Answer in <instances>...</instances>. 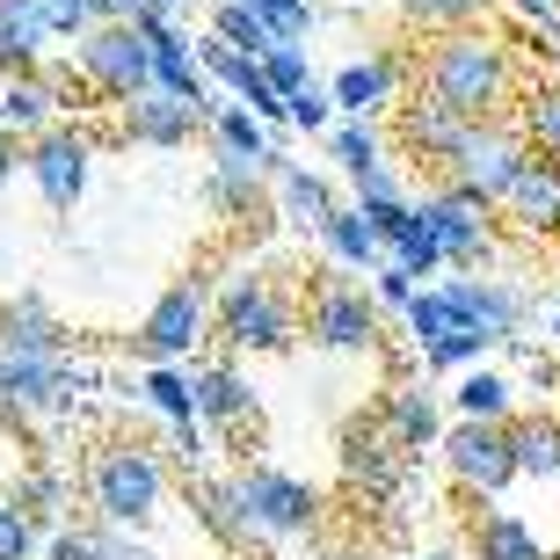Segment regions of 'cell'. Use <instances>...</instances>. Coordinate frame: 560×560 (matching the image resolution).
<instances>
[{
  "label": "cell",
  "instance_id": "cell-47",
  "mask_svg": "<svg viewBox=\"0 0 560 560\" xmlns=\"http://www.w3.org/2000/svg\"><path fill=\"white\" fill-rule=\"evenodd\" d=\"M350 189H357V197H408V183L394 175V161L372 167V175H350Z\"/></svg>",
  "mask_w": 560,
  "mask_h": 560
},
{
  "label": "cell",
  "instance_id": "cell-33",
  "mask_svg": "<svg viewBox=\"0 0 560 560\" xmlns=\"http://www.w3.org/2000/svg\"><path fill=\"white\" fill-rule=\"evenodd\" d=\"M328 153L342 161V175H372V167H386V139H378L372 117H335Z\"/></svg>",
  "mask_w": 560,
  "mask_h": 560
},
{
  "label": "cell",
  "instance_id": "cell-22",
  "mask_svg": "<svg viewBox=\"0 0 560 560\" xmlns=\"http://www.w3.org/2000/svg\"><path fill=\"white\" fill-rule=\"evenodd\" d=\"M205 139H211V153H233V161H270V175H277V161H284V145L270 139V125H262L248 103H219L205 117Z\"/></svg>",
  "mask_w": 560,
  "mask_h": 560
},
{
  "label": "cell",
  "instance_id": "cell-31",
  "mask_svg": "<svg viewBox=\"0 0 560 560\" xmlns=\"http://www.w3.org/2000/svg\"><path fill=\"white\" fill-rule=\"evenodd\" d=\"M458 416H480V422H510V408H517V386L502 372H488V364H466L458 372V394H452Z\"/></svg>",
  "mask_w": 560,
  "mask_h": 560
},
{
  "label": "cell",
  "instance_id": "cell-41",
  "mask_svg": "<svg viewBox=\"0 0 560 560\" xmlns=\"http://www.w3.org/2000/svg\"><path fill=\"white\" fill-rule=\"evenodd\" d=\"M416 291H422V270H408L400 255H386V262L372 270V299L386 313H408V306H416Z\"/></svg>",
  "mask_w": 560,
  "mask_h": 560
},
{
  "label": "cell",
  "instance_id": "cell-25",
  "mask_svg": "<svg viewBox=\"0 0 560 560\" xmlns=\"http://www.w3.org/2000/svg\"><path fill=\"white\" fill-rule=\"evenodd\" d=\"M270 189V161H233V153H211V175H205V205L219 219H248Z\"/></svg>",
  "mask_w": 560,
  "mask_h": 560
},
{
  "label": "cell",
  "instance_id": "cell-3",
  "mask_svg": "<svg viewBox=\"0 0 560 560\" xmlns=\"http://www.w3.org/2000/svg\"><path fill=\"white\" fill-rule=\"evenodd\" d=\"M211 306H219V342L241 357H270L299 342V299L262 270H233Z\"/></svg>",
  "mask_w": 560,
  "mask_h": 560
},
{
  "label": "cell",
  "instance_id": "cell-52",
  "mask_svg": "<svg viewBox=\"0 0 560 560\" xmlns=\"http://www.w3.org/2000/svg\"><path fill=\"white\" fill-rule=\"evenodd\" d=\"M553 335H560V299H553Z\"/></svg>",
  "mask_w": 560,
  "mask_h": 560
},
{
  "label": "cell",
  "instance_id": "cell-51",
  "mask_svg": "<svg viewBox=\"0 0 560 560\" xmlns=\"http://www.w3.org/2000/svg\"><path fill=\"white\" fill-rule=\"evenodd\" d=\"M161 8H175V15H189V8H197V0H161Z\"/></svg>",
  "mask_w": 560,
  "mask_h": 560
},
{
  "label": "cell",
  "instance_id": "cell-11",
  "mask_svg": "<svg viewBox=\"0 0 560 560\" xmlns=\"http://www.w3.org/2000/svg\"><path fill=\"white\" fill-rule=\"evenodd\" d=\"M378 299L350 277H320L306 299V335L320 350H378Z\"/></svg>",
  "mask_w": 560,
  "mask_h": 560
},
{
  "label": "cell",
  "instance_id": "cell-42",
  "mask_svg": "<svg viewBox=\"0 0 560 560\" xmlns=\"http://www.w3.org/2000/svg\"><path fill=\"white\" fill-rule=\"evenodd\" d=\"M37 532H44V524L30 517L15 495L0 502V560H37Z\"/></svg>",
  "mask_w": 560,
  "mask_h": 560
},
{
  "label": "cell",
  "instance_id": "cell-30",
  "mask_svg": "<svg viewBox=\"0 0 560 560\" xmlns=\"http://www.w3.org/2000/svg\"><path fill=\"white\" fill-rule=\"evenodd\" d=\"M139 394L161 422H197V372L189 364H145Z\"/></svg>",
  "mask_w": 560,
  "mask_h": 560
},
{
  "label": "cell",
  "instance_id": "cell-50",
  "mask_svg": "<svg viewBox=\"0 0 560 560\" xmlns=\"http://www.w3.org/2000/svg\"><path fill=\"white\" fill-rule=\"evenodd\" d=\"M109 560H153V546H139L125 524H109Z\"/></svg>",
  "mask_w": 560,
  "mask_h": 560
},
{
  "label": "cell",
  "instance_id": "cell-24",
  "mask_svg": "<svg viewBox=\"0 0 560 560\" xmlns=\"http://www.w3.org/2000/svg\"><path fill=\"white\" fill-rule=\"evenodd\" d=\"M378 422H386V436H394L408 458L444 444V422H436V394H430V386H394L386 408H378Z\"/></svg>",
  "mask_w": 560,
  "mask_h": 560
},
{
  "label": "cell",
  "instance_id": "cell-1",
  "mask_svg": "<svg viewBox=\"0 0 560 560\" xmlns=\"http://www.w3.org/2000/svg\"><path fill=\"white\" fill-rule=\"evenodd\" d=\"M422 88H436L444 103H458L466 117H510L524 95L517 51L510 37L480 30V22H458V30H436L430 51H422Z\"/></svg>",
  "mask_w": 560,
  "mask_h": 560
},
{
  "label": "cell",
  "instance_id": "cell-9",
  "mask_svg": "<svg viewBox=\"0 0 560 560\" xmlns=\"http://www.w3.org/2000/svg\"><path fill=\"white\" fill-rule=\"evenodd\" d=\"M241 502H248V524L255 539H306L320 524V488L299 474H277V466H241L233 474Z\"/></svg>",
  "mask_w": 560,
  "mask_h": 560
},
{
  "label": "cell",
  "instance_id": "cell-26",
  "mask_svg": "<svg viewBox=\"0 0 560 560\" xmlns=\"http://www.w3.org/2000/svg\"><path fill=\"white\" fill-rule=\"evenodd\" d=\"M0 350H73V335L37 291H15V299H0Z\"/></svg>",
  "mask_w": 560,
  "mask_h": 560
},
{
  "label": "cell",
  "instance_id": "cell-18",
  "mask_svg": "<svg viewBox=\"0 0 560 560\" xmlns=\"http://www.w3.org/2000/svg\"><path fill=\"white\" fill-rule=\"evenodd\" d=\"M270 205H277V219H284V226L320 233V226H328V211L342 205V197H335L328 175H313V167H299V161H277V175H270Z\"/></svg>",
  "mask_w": 560,
  "mask_h": 560
},
{
  "label": "cell",
  "instance_id": "cell-17",
  "mask_svg": "<svg viewBox=\"0 0 560 560\" xmlns=\"http://www.w3.org/2000/svg\"><path fill=\"white\" fill-rule=\"evenodd\" d=\"M400 81H408V73H400L394 51H364V59H350L328 88H335V109H342V117H378V109L400 103Z\"/></svg>",
  "mask_w": 560,
  "mask_h": 560
},
{
  "label": "cell",
  "instance_id": "cell-38",
  "mask_svg": "<svg viewBox=\"0 0 560 560\" xmlns=\"http://www.w3.org/2000/svg\"><path fill=\"white\" fill-rule=\"evenodd\" d=\"M495 350L480 328H452V335H436L430 350H422V372H466V364H480V357Z\"/></svg>",
  "mask_w": 560,
  "mask_h": 560
},
{
  "label": "cell",
  "instance_id": "cell-4",
  "mask_svg": "<svg viewBox=\"0 0 560 560\" xmlns=\"http://www.w3.org/2000/svg\"><path fill=\"white\" fill-rule=\"evenodd\" d=\"M211 335H219L211 284H205V277H189V284H167L161 299L145 306L131 350H139V364H197V350H205Z\"/></svg>",
  "mask_w": 560,
  "mask_h": 560
},
{
  "label": "cell",
  "instance_id": "cell-34",
  "mask_svg": "<svg viewBox=\"0 0 560 560\" xmlns=\"http://www.w3.org/2000/svg\"><path fill=\"white\" fill-rule=\"evenodd\" d=\"M15 502H22V510H30L37 524H51V532H59V517H66V502H73V488H66L59 466H44V458H37V466H22V474H15Z\"/></svg>",
  "mask_w": 560,
  "mask_h": 560
},
{
  "label": "cell",
  "instance_id": "cell-44",
  "mask_svg": "<svg viewBox=\"0 0 560 560\" xmlns=\"http://www.w3.org/2000/svg\"><path fill=\"white\" fill-rule=\"evenodd\" d=\"M335 117H342V109H335V88H299V95H291V125L299 131H335Z\"/></svg>",
  "mask_w": 560,
  "mask_h": 560
},
{
  "label": "cell",
  "instance_id": "cell-15",
  "mask_svg": "<svg viewBox=\"0 0 560 560\" xmlns=\"http://www.w3.org/2000/svg\"><path fill=\"white\" fill-rule=\"evenodd\" d=\"M205 131V109L189 103V95H167V88H139L125 103V139L131 145H153V153H175Z\"/></svg>",
  "mask_w": 560,
  "mask_h": 560
},
{
  "label": "cell",
  "instance_id": "cell-13",
  "mask_svg": "<svg viewBox=\"0 0 560 560\" xmlns=\"http://www.w3.org/2000/svg\"><path fill=\"white\" fill-rule=\"evenodd\" d=\"M59 109H81V88H66V73L30 66V73H8V81H0V125L22 131V139L51 131V125H59Z\"/></svg>",
  "mask_w": 560,
  "mask_h": 560
},
{
  "label": "cell",
  "instance_id": "cell-2",
  "mask_svg": "<svg viewBox=\"0 0 560 560\" xmlns=\"http://www.w3.org/2000/svg\"><path fill=\"white\" fill-rule=\"evenodd\" d=\"M167 502V466L161 452H145L131 436L103 444V452L88 458V510L103 524H125V532H145V524L161 517Z\"/></svg>",
  "mask_w": 560,
  "mask_h": 560
},
{
  "label": "cell",
  "instance_id": "cell-7",
  "mask_svg": "<svg viewBox=\"0 0 560 560\" xmlns=\"http://www.w3.org/2000/svg\"><path fill=\"white\" fill-rule=\"evenodd\" d=\"M73 59H81V81L117 95V103H131L139 88H153V37H145L131 15L95 22V30L73 44Z\"/></svg>",
  "mask_w": 560,
  "mask_h": 560
},
{
  "label": "cell",
  "instance_id": "cell-8",
  "mask_svg": "<svg viewBox=\"0 0 560 560\" xmlns=\"http://www.w3.org/2000/svg\"><path fill=\"white\" fill-rule=\"evenodd\" d=\"M422 211L436 219V241H444V270H488L502 248V226H495V211L488 197H474V189H458L452 175L422 197Z\"/></svg>",
  "mask_w": 560,
  "mask_h": 560
},
{
  "label": "cell",
  "instance_id": "cell-35",
  "mask_svg": "<svg viewBox=\"0 0 560 560\" xmlns=\"http://www.w3.org/2000/svg\"><path fill=\"white\" fill-rule=\"evenodd\" d=\"M517 125H524V139H532V153H553L560 161V81L553 88H524Z\"/></svg>",
  "mask_w": 560,
  "mask_h": 560
},
{
  "label": "cell",
  "instance_id": "cell-6",
  "mask_svg": "<svg viewBox=\"0 0 560 560\" xmlns=\"http://www.w3.org/2000/svg\"><path fill=\"white\" fill-rule=\"evenodd\" d=\"M444 474L466 488V495H480V502H495L510 480H524L517 474V444H510V422H480V416H458L452 430H444Z\"/></svg>",
  "mask_w": 560,
  "mask_h": 560
},
{
  "label": "cell",
  "instance_id": "cell-23",
  "mask_svg": "<svg viewBox=\"0 0 560 560\" xmlns=\"http://www.w3.org/2000/svg\"><path fill=\"white\" fill-rule=\"evenodd\" d=\"M51 22H44V0H0V73H30L51 51Z\"/></svg>",
  "mask_w": 560,
  "mask_h": 560
},
{
  "label": "cell",
  "instance_id": "cell-48",
  "mask_svg": "<svg viewBox=\"0 0 560 560\" xmlns=\"http://www.w3.org/2000/svg\"><path fill=\"white\" fill-rule=\"evenodd\" d=\"M517 22H532L539 37L560 44V0H517Z\"/></svg>",
  "mask_w": 560,
  "mask_h": 560
},
{
  "label": "cell",
  "instance_id": "cell-16",
  "mask_svg": "<svg viewBox=\"0 0 560 560\" xmlns=\"http://www.w3.org/2000/svg\"><path fill=\"white\" fill-rule=\"evenodd\" d=\"M502 219L524 233V241H560V161L553 153H532L524 175L502 197Z\"/></svg>",
  "mask_w": 560,
  "mask_h": 560
},
{
  "label": "cell",
  "instance_id": "cell-21",
  "mask_svg": "<svg viewBox=\"0 0 560 560\" xmlns=\"http://www.w3.org/2000/svg\"><path fill=\"white\" fill-rule=\"evenodd\" d=\"M400 466H408V452L386 436V422H378V430H350V444H342V474H350V488H364V495H394Z\"/></svg>",
  "mask_w": 560,
  "mask_h": 560
},
{
  "label": "cell",
  "instance_id": "cell-5",
  "mask_svg": "<svg viewBox=\"0 0 560 560\" xmlns=\"http://www.w3.org/2000/svg\"><path fill=\"white\" fill-rule=\"evenodd\" d=\"M524 161H532V139H524L517 117H480V125L466 131V145L444 161V175H452L458 189L488 197V205H502V197H510V183L524 175Z\"/></svg>",
  "mask_w": 560,
  "mask_h": 560
},
{
  "label": "cell",
  "instance_id": "cell-32",
  "mask_svg": "<svg viewBox=\"0 0 560 560\" xmlns=\"http://www.w3.org/2000/svg\"><path fill=\"white\" fill-rule=\"evenodd\" d=\"M386 255H400V262H408V270H422V277L444 270V241H436V219L422 211V197L408 205V219L386 233Z\"/></svg>",
  "mask_w": 560,
  "mask_h": 560
},
{
  "label": "cell",
  "instance_id": "cell-36",
  "mask_svg": "<svg viewBox=\"0 0 560 560\" xmlns=\"http://www.w3.org/2000/svg\"><path fill=\"white\" fill-rule=\"evenodd\" d=\"M400 320H408V335H416V350H430L436 335L466 328V320H458V306H452V291H444V284H422V291H416V306L400 313Z\"/></svg>",
  "mask_w": 560,
  "mask_h": 560
},
{
  "label": "cell",
  "instance_id": "cell-29",
  "mask_svg": "<svg viewBox=\"0 0 560 560\" xmlns=\"http://www.w3.org/2000/svg\"><path fill=\"white\" fill-rule=\"evenodd\" d=\"M197 517H205V532L219 546H248L255 539L248 502H241V488H233V480H197Z\"/></svg>",
  "mask_w": 560,
  "mask_h": 560
},
{
  "label": "cell",
  "instance_id": "cell-39",
  "mask_svg": "<svg viewBox=\"0 0 560 560\" xmlns=\"http://www.w3.org/2000/svg\"><path fill=\"white\" fill-rule=\"evenodd\" d=\"M394 8L416 22V30H430V37H436V30H458V22L488 15V0H394Z\"/></svg>",
  "mask_w": 560,
  "mask_h": 560
},
{
  "label": "cell",
  "instance_id": "cell-10",
  "mask_svg": "<svg viewBox=\"0 0 560 560\" xmlns=\"http://www.w3.org/2000/svg\"><path fill=\"white\" fill-rule=\"evenodd\" d=\"M22 175L37 183L44 211H73L88 197V183H95V139L73 131V125L37 131V139L22 145Z\"/></svg>",
  "mask_w": 560,
  "mask_h": 560
},
{
  "label": "cell",
  "instance_id": "cell-46",
  "mask_svg": "<svg viewBox=\"0 0 560 560\" xmlns=\"http://www.w3.org/2000/svg\"><path fill=\"white\" fill-rule=\"evenodd\" d=\"M248 8L270 22L277 37H306L313 30V0H248Z\"/></svg>",
  "mask_w": 560,
  "mask_h": 560
},
{
  "label": "cell",
  "instance_id": "cell-53",
  "mask_svg": "<svg viewBox=\"0 0 560 560\" xmlns=\"http://www.w3.org/2000/svg\"><path fill=\"white\" fill-rule=\"evenodd\" d=\"M553 59H560V44H553Z\"/></svg>",
  "mask_w": 560,
  "mask_h": 560
},
{
  "label": "cell",
  "instance_id": "cell-45",
  "mask_svg": "<svg viewBox=\"0 0 560 560\" xmlns=\"http://www.w3.org/2000/svg\"><path fill=\"white\" fill-rule=\"evenodd\" d=\"M44 22H51L59 44H81L95 30V0H44Z\"/></svg>",
  "mask_w": 560,
  "mask_h": 560
},
{
  "label": "cell",
  "instance_id": "cell-37",
  "mask_svg": "<svg viewBox=\"0 0 560 560\" xmlns=\"http://www.w3.org/2000/svg\"><path fill=\"white\" fill-rule=\"evenodd\" d=\"M205 8H211V30H219V37H233V44H248L255 59H262L270 44H284V37L270 30V22H262V15L248 8V0H205Z\"/></svg>",
  "mask_w": 560,
  "mask_h": 560
},
{
  "label": "cell",
  "instance_id": "cell-49",
  "mask_svg": "<svg viewBox=\"0 0 560 560\" xmlns=\"http://www.w3.org/2000/svg\"><path fill=\"white\" fill-rule=\"evenodd\" d=\"M22 145H30L22 131H8V125H0V189L15 183V167H22Z\"/></svg>",
  "mask_w": 560,
  "mask_h": 560
},
{
  "label": "cell",
  "instance_id": "cell-28",
  "mask_svg": "<svg viewBox=\"0 0 560 560\" xmlns=\"http://www.w3.org/2000/svg\"><path fill=\"white\" fill-rule=\"evenodd\" d=\"M510 444L524 480H560V416H510Z\"/></svg>",
  "mask_w": 560,
  "mask_h": 560
},
{
  "label": "cell",
  "instance_id": "cell-12",
  "mask_svg": "<svg viewBox=\"0 0 560 560\" xmlns=\"http://www.w3.org/2000/svg\"><path fill=\"white\" fill-rule=\"evenodd\" d=\"M452 306H458V320L466 328H480L488 342H517L524 328H532V291H517L510 277H480V270H466V277H452Z\"/></svg>",
  "mask_w": 560,
  "mask_h": 560
},
{
  "label": "cell",
  "instance_id": "cell-40",
  "mask_svg": "<svg viewBox=\"0 0 560 560\" xmlns=\"http://www.w3.org/2000/svg\"><path fill=\"white\" fill-rule=\"evenodd\" d=\"M44 560H109V524H59L51 532V546H44Z\"/></svg>",
  "mask_w": 560,
  "mask_h": 560
},
{
  "label": "cell",
  "instance_id": "cell-14",
  "mask_svg": "<svg viewBox=\"0 0 560 560\" xmlns=\"http://www.w3.org/2000/svg\"><path fill=\"white\" fill-rule=\"evenodd\" d=\"M474 125H480V117H466L458 103H444L436 88H416V95L400 103V145H408L416 161H436V167L466 145V131H474Z\"/></svg>",
  "mask_w": 560,
  "mask_h": 560
},
{
  "label": "cell",
  "instance_id": "cell-19",
  "mask_svg": "<svg viewBox=\"0 0 560 560\" xmlns=\"http://www.w3.org/2000/svg\"><path fill=\"white\" fill-rule=\"evenodd\" d=\"M197 372V416L211 422V430H241V422H255V386L241 364H189Z\"/></svg>",
  "mask_w": 560,
  "mask_h": 560
},
{
  "label": "cell",
  "instance_id": "cell-20",
  "mask_svg": "<svg viewBox=\"0 0 560 560\" xmlns=\"http://www.w3.org/2000/svg\"><path fill=\"white\" fill-rule=\"evenodd\" d=\"M313 241H320V255H328V262H342V270H378V262H386V233L372 226V219H364V205H335L328 211V226L313 233Z\"/></svg>",
  "mask_w": 560,
  "mask_h": 560
},
{
  "label": "cell",
  "instance_id": "cell-27",
  "mask_svg": "<svg viewBox=\"0 0 560 560\" xmlns=\"http://www.w3.org/2000/svg\"><path fill=\"white\" fill-rule=\"evenodd\" d=\"M474 560H553V553H546V539H539L524 517H510V510H488V517L474 524Z\"/></svg>",
  "mask_w": 560,
  "mask_h": 560
},
{
  "label": "cell",
  "instance_id": "cell-43",
  "mask_svg": "<svg viewBox=\"0 0 560 560\" xmlns=\"http://www.w3.org/2000/svg\"><path fill=\"white\" fill-rule=\"evenodd\" d=\"M262 73H270V81L284 88V95H299V88L313 81V73H306V37H284V44H270V51H262Z\"/></svg>",
  "mask_w": 560,
  "mask_h": 560
}]
</instances>
